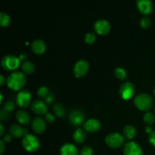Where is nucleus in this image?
<instances>
[{
	"label": "nucleus",
	"instance_id": "obj_24",
	"mask_svg": "<svg viewBox=\"0 0 155 155\" xmlns=\"http://www.w3.org/2000/svg\"><path fill=\"white\" fill-rule=\"evenodd\" d=\"M114 75L118 80H125L127 77V71H126L125 69H124L122 68H117L114 70Z\"/></svg>",
	"mask_w": 155,
	"mask_h": 155
},
{
	"label": "nucleus",
	"instance_id": "obj_8",
	"mask_svg": "<svg viewBox=\"0 0 155 155\" xmlns=\"http://www.w3.org/2000/svg\"><path fill=\"white\" fill-rule=\"evenodd\" d=\"M89 71V63L85 60H79L74 68V74L77 78H81L87 74Z\"/></svg>",
	"mask_w": 155,
	"mask_h": 155
},
{
	"label": "nucleus",
	"instance_id": "obj_34",
	"mask_svg": "<svg viewBox=\"0 0 155 155\" xmlns=\"http://www.w3.org/2000/svg\"><path fill=\"white\" fill-rule=\"evenodd\" d=\"M45 120L48 123H50V124H52V123L54 122L55 120V117H54V115L51 113H47L45 114Z\"/></svg>",
	"mask_w": 155,
	"mask_h": 155
},
{
	"label": "nucleus",
	"instance_id": "obj_22",
	"mask_svg": "<svg viewBox=\"0 0 155 155\" xmlns=\"http://www.w3.org/2000/svg\"><path fill=\"white\" fill-rule=\"evenodd\" d=\"M53 111H54V114L58 117H63L66 114V108L64 106L61 104H55L53 107Z\"/></svg>",
	"mask_w": 155,
	"mask_h": 155
},
{
	"label": "nucleus",
	"instance_id": "obj_12",
	"mask_svg": "<svg viewBox=\"0 0 155 155\" xmlns=\"http://www.w3.org/2000/svg\"><path fill=\"white\" fill-rule=\"evenodd\" d=\"M136 5L139 12L143 15H149L152 12L153 5L150 0H138Z\"/></svg>",
	"mask_w": 155,
	"mask_h": 155
},
{
	"label": "nucleus",
	"instance_id": "obj_11",
	"mask_svg": "<svg viewBox=\"0 0 155 155\" xmlns=\"http://www.w3.org/2000/svg\"><path fill=\"white\" fill-rule=\"evenodd\" d=\"M95 32L99 35H106L110 32V23L104 19L98 20L95 22L94 25Z\"/></svg>",
	"mask_w": 155,
	"mask_h": 155
},
{
	"label": "nucleus",
	"instance_id": "obj_35",
	"mask_svg": "<svg viewBox=\"0 0 155 155\" xmlns=\"http://www.w3.org/2000/svg\"><path fill=\"white\" fill-rule=\"evenodd\" d=\"M149 142L155 148V131H153L149 134Z\"/></svg>",
	"mask_w": 155,
	"mask_h": 155
},
{
	"label": "nucleus",
	"instance_id": "obj_40",
	"mask_svg": "<svg viewBox=\"0 0 155 155\" xmlns=\"http://www.w3.org/2000/svg\"><path fill=\"white\" fill-rule=\"evenodd\" d=\"M0 136H2L3 134H4V127H3L2 124H0Z\"/></svg>",
	"mask_w": 155,
	"mask_h": 155
},
{
	"label": "nucleus",
	"instance_id": "obj_37",
	"mask_svg": "<svg viewBox=\"0 0 155 155\" xmlns=\"http://www.w3.org/2000/svg\"><path fill=\"white\" fill-rule=\"evenodd\" d=\"M5 150V142L3 140L0 141V154H2Z\"/></svg>",
	"mask_w": 155,
	"mask_h": 155
},
{
	"label": "nucleus",
	"instance_id": "obj_26",
	"mask_svg": "<svg viewBox=\"0 0 155 155\" xmlns=\"http://www.w3.org/2000/svg\"><path fill=\"white\" fill-rule=\"evenodd\" d=\"M143 119L145 124H147L148 125H151L155 122V115L152 112L148 111L144 115Z\"/></svg>",
	"mask_w": 155,
	"mask_h": 155
},
{
	"label": "nucleus",
	"instance_id": "obj_31",
	"mask_svg": "<svg viewBox=\"0 0 155 155\" xmlns=\"http://www.w3.org/2000/svg\"><path fill=\"white\" fill-rule=\"evenodd\" d=\"M10 112L7 111L4 108L1 109V110H0V119H1V120H7L10 118Z\"/></svg>",
	"mask_w": 155,
	"mask_h": 155
},
{
	"label": "nucleus",
	"instance_id": "obj_7",
	"mask_svg": "<svg viewBox=\"0 0 155 155\" xmlns=\"http://www.w3.org/2000/svg\"><path fill=\"white\" fill-rule=\"evenodd\" d=\"M120 95L124 100H129L135 93V86L131 82H125L120 87Z\"/></svg>",
	"mask_w": 155,
	"mask_h": 155
},
{
	"label": "nucleus",
	"instance_id": "obj_29",
	"mask_svg": "<svg viewBox=\"0 0 155 155\" xmlns=\"http://www.w3.org/2000/svg\"><path fill=\"white\" fill-rule=\"evenodd\" d=\"M140 25L142 28L147 29L151 25V20L148 17H144L140 21Z\"/></svg>",
	"mask_w": 155,
	"mask_h": 155
},
{
	"label": "nucleus",
	"instance_id": "obj_15",
	"mask_svg": "<svg viewBox=\"0 0 155 155\" xmlns=\"http://www.w3.org/2000/svg\"><path fill=\"white\" fill-rule=\"evenodd\" d=\"M45 127H46V124H45V120L42 117H37L34 118L32 122V129L36 134L43 133L45 130Z\"/></svg>",
	"mask_w": 155,
	"mask_h": 155
},
{
	"label": "nucleus",
	"instance_id": "obj_1",
	"mask_svg": "<svg viewBox=\"0 0 155 155\" xmlns=\"http://www.w3.org/2000/svg\"><path fill=\"white\" fill-rule=\"evenodd\" d=\"M6 83L8 87L12 90L20 91L24 86L26 83V77L23 73L16 71L13 72L6 79Z\"/></svg>",
	"mask_w": 155,
	"mask_h": 155
},
{
	"label": "nucleus",
	"instance_id": "obj_2",
	"mask_svg": "<svg viewBox=\"0 0 155 155\" xmlns=\"http://www.w3.org/2000/svg\"><path fill=\"white\" fill-rule=\"evenodd\" d=\"M134 104L139 110L148 112L153 105V98L147 93H141L134 99Z\"/></svg>",
	"mask_w": 155,
	"mask_h": 155
},
{
	"label": "nucleus",
	"instance_id": "obj_25",
	"mask_svg": "<svg viewBox=\"0 0 155 155\" xmlns=\"http://www.w3.org/2000/svg\"><path fill=\"white\" fill-rule=\"evenodd\" d=\"M11 22L10 17L4 12L0 13V26L2 27H8Z\"/></svg>",
	"mask_w": 155,
	"mask_h": 155
},
{
	"label": "nucleus",
	"instance_id": "obj_27",
	"mask_svg": "<svg viewBox=\"0 0 155 155\" xmlns=\"http://www.w3.org/2000/svg\"><path fill=\"white\" fill-rule=\"evenodd\" d=\"M48 93H49V91H48V88L45 86H41L37 91L38 96L42 98H45Z\"/></svg>",
	"mask_w": 155,
	"mask_h": 155
},
{
	"label": "nucleus",
	"instance_id": "obj_23",
	"mask_svg": "<svg viewBox=\"0 0 155 155\" xmlns=\"http://www.w3.org/2000/svg\"><path fill=\"white\" fill-rule=\"evenodd\" d=\"M22 71L27 74H31L35 71V65L31 61H24L21 65Z\"/></svg>",
	"mask_w": 155,
	"mask_h": 155
},
{
	"label": "nucleus",
	"instance_id": "obj_5",
	"mask_svg": "<svg viewBox=\"0 0 155 155\" xmlns=\"http://www.w3.org/2000/svg\"><path fill=\"white\" fill-rule=\"evenodd\" d=\"M124 142V136L118 133H113L107 135L105 138V143L111 148H119Z\"/></svg>",
	"mask_w": 155,
	"mask_h": 155
},
{
	"label": "nucleus",
	"instance_id": "obj_19",
	"mask_svg": "<svg viewBox=\"0 0 155 155\" xmlns=\"http://www.w3.org/2000/svg\"><path fill=\"white\" fill-rule=\"evenodd\" d=\"M16 119L21 124L23 125H27L30 122V115L26 111L23 110H18L16 113Z\"/></svg>",
	"mask_w": 155,
	"mask_h": 155
},
{
	"label": "nucleus",
	"instance_id": "obj_39",
	"mask_svg": "<svg viewBox=\"0 0 155 155\" xmlns=\"http://www.w3.org/2000/svg\"><path fill=\"white\" fill-rule=\"evenodd\" d=\"M5 81V77H3L2 75L0 76V86H2V85H4Z\"/></svg>",
	"mask_w": 155,
	"mask_h": 155
},
{
	"label": "nucleus",
	"instance_id": "obj_38",
	"mask_svg": "<svg viewBox=\"0 0 155 155\" xmlns=\"http://www.w3.org/2000/svg\"><path fill=\"white\" fill-rule=\"evenodd\" d=\"M145 132H146L147 133H148V134H150V133H152V128H151V127H145Z\"/></svg>",
	"mask_w": 155,
	"mask_h": 155
},
{
	"label": "nucleus",
	"instance_id": "obj_36",
	"mask_svg": "<svg viewBox=\"0 0 155 155\" xmlns=\"http://www.w3.org/2000/svg\"><path fill=\"white\" fill-rule=\"evenodd\" d=\"M12 140V135L11 134H6L4 136V138H3V141L5 142H9Z\"/></svg>",
	"mask_w": 155,
	"mask_h": 155
},
{
	"label": "nucleus",
	"instance_id": "obj_20",
	"mask_svg": "<svg viewBox=\"0 0 155 155\" xmlns=\"http://www.w3.org/2000/svg\"><path fill=\"white\" fill-rule=\"evenodd\" d=\"M73 139H74V142H77V143H83L86 139V131H84L81 128H77L73 134Z\"/></svg>",
	"mask_w": 155,
	"mask_h": 155
},
{
	"label": "nucleus",
	"instance_id": "obj_13",
	"mask_svg": "<svg viewBox=\"0 0 155 155\" xmlns=\"http://www.w3.org/2000/svg\"><path fill=\"white\" fill-rule=\"evenodd\" d=\"M31 110L33 113L38 115L46 114H47V105L45 101L41 100L35 101L31 104Z\"/></svg>",
	"mask_w": 155,
	"mask_h": 155
},
{
	"label": "nucleus",
	"instance_id": "obj_32",
	"mask_svg": "<svg viewBox=\"0 0 155 155\" xmlns=\"http://www.w3.org/2000/svg\"><path fill=\"white\" fill-rule=\"evenodd\" d=\"M93 154V150L91 147L85 146L80 150V155H92Z\"/></svg>",
	"mask_w": 155,
	"mask_h": 155
},
{
	"label": "nucleus",
	"instance_id": "obj_18",
	"mask_svg": "<svg viewBox=\"0 0 155 155\" xmlns=\"http://www.w3.org/2000/svg\"><path fill=\"white\" fill-rule=\"evenodd\" d=\"M9 131H10V134L12 136L16 138H20L27 135V130H24L22 127L18 125V124H14V125L11 126Z\"/></svg>",
	"mask_w": 155,
	"mask_h": 155
},
{
	"label": "nucleus",
	"instance_id": "obj_10",
	"mask_svg": "<svg viewBox=\"0 0 155 155\" xmlns=\"http://www.w3.org/2000/svg\"><path fill=\"white\" fill-rule=\"evenodd\" d=\"M124 155H142V150L136 142H130L124 145Z\"/></svg>",
	"mask_w": 155,
	"mask_h": 155
},
{
	"label": "nucleus",
	"instance_id": "obj_14",
	"mask_svg": "<svg viewBox=\"0 0 155 155\" xmlns=\"http://www.w3.org/2000/svg\"><path fill=\"white\" fill-rule=\"evenodd\" d=\"M101 124L97 119H89L84 124L85 131L88 133H95L101 129Z\"/></svg>",
	"mask_w": 155,
	"mask_h": 155
},
{
	"label": "nucleus",
	"instance_id": "obj_30",
	"mask_svg": "<svg viewBox=\"0 0 155 155\" xmlns=\"http://www.w3.org/2000/svg\"><path fill=\"white\" fill-rule=\"evenodd\" d=\"M15 107V103L12 101H6V102L4 104V105H3V108L8 112H11L12 111V110H14Z\"/></svg>",
	"mask_w": 155,
	"mask_h": 155
},
{
	"label": "nucleus",
	"instance_id": "obj_4",
	"mask_svg": "<svg viewBox=\"0 0 155 155\" xmlns=\"http://www.w3.org/2000/svg\"><path fill=\"white\" fill-rule=\"evenodd\" d=\"M20 58L12 54L5 55L2 59L1 64L4 70L7 71H15L20 65Z\"/></svg>",
	"mask_w": 155,
	"mask_h": 155
},
{
	"label": "nucleus",
	"instance_id": "obj_3",
	"mask_svg": "<svg viewBox=\"0 0 155 155\" xmlns=\"http://www.w3.org/2000/svg\"><path fill=\"white\" fill-rule=\"evenodd\" d=\"M22 145L28 152H35L39 148V141L33 135L27 134L23 139Z\"/></svg>",
	"mask_w": 155,
	"mask_h": 155
},
{
	"label": "nucleus",
	"instance_id": "obj_16",
	"mask_svg": "<svg viewBox=\"0 0 155 155\" xmlns=\"http://www.w3.org/2000/svg\"><path fill=\"white\" fill-rule=\"evenodd\" d=\"M32 50L36 54H42L45 51L46 46L45 42L41 39H36L31 45Z\"/></svg>",
	"mask_w": 155,
	"mask_h": 155
},
{
	"label": "nucleus",
	"instance_id": "obj_6",
	"mask_svg": "<svg viewBox=\"0 0 155 155\" xmlns=\"http://www.w3.org/2000/svg\"><path fill=\"white\" fill-rule=\"evenodd\" d=\"M31 99V93L27 89H23V90L20 91L17 95L16 103L20 107L24 108L30 105Z\"/></svg>",
	"mask_w": 155,
	"mask_h": 155
},
{
	"label": "nucleus",
	"instance_id": "obj_17",
	"mask_svg": "<svg viewBox=\"0 0 155 155\" xmlns=\"http://www.w3.org/2000/svg\"><path fill=\"white\" fill-rule=\"evenodd\" d=\"M61 155H79V151L77 147L70 143L62 145L60 149Z\"/></svg>",
	"mask_w": 155,
	"mask_h": 155
},
{
	"label": "nucleus",
	"instance_id": "obj_43",
	"mask_svg": "<svg viewBox=\"0 0 155 155\" xmlns=\"http://www.w3.org/2000/svg\"><path fill=\"white\" fill-rule=\"evenodd\" d=\"M154 112H155V107H154Z\"/></svg>",
	"mask_w": 155,
	"mask_h": 155
},
{
	"label": "nucleus",
	"instance_id": "obj_21",
	"mask_svg": "<svg viewBox=\"0 0 155 155\" xmlns=\"http://www.w3.org/2000/svg\"><path fill=\"white\" fill-rule=\"evenodd\" d=\"M136 134V130L133 125H127L124 129V135L127 139H132Z\"/></svg>",
	"mask_w": 155,
	"mask_h": 155
},
{
	"label": "nucleus",
	"instance_id": "obj_42",
	"mask_svg": "<svg viewBox=\"0 0 155 155\" xmlns=\"http://www.w3.org/2000/svg\"><path fill=\"white\" fill-rule=\"evenodd\" d=\"M154 96H155V87H154Z\"/></svg>",
	"mask_w": 155,
	"mask_h": 155
},
{
	"label": "nucleus",
	"instance_id": "obj_9",
	"mask_svg": "<svg viewBox=\"0 0 155 155\" xmlns=\"http://www.w3.org/2000/svg\"><path fill=\"white\" fill-rule=\"evenodd\" d=\"M69 120L74 127H80L85 122V115L81 110H74L69 115Z\"/></svg>",
	"mask_w": 155,
	"mask_h": 155
},
{
	"label": "nucleus",
	"instance_id": "obj_41",
	"mask_svg": "<svg viewBox=\"0 0 155 155\" xmlns=\"http://www.w3.org/2000/svg\"><path fill=\"white\" fill-rule=\"evenodd\" d=\"M26 58H27V56L25 55V54H21V57H20V60H24V59H26Z\"/></svg>",
	"mask_w": 155,
	"mask_h": 155
},
{
	"label": "nucleus",
	"instance_id": "obj_28",
	"mask_svg": "<svg viewBox=\"0 0 155 155\" xmlns=\"http://www.w3.org/2000/svg\"><path fill=\"white\" fill-rule=\"evenodd\" d=\"M85 42H86L87 44H92L95 41L96 39V36H95V33H89L86 35L85 36Z\"/></svg>",
	"mask_w": 155,
	"mask_h": 155
},
{
	"label": "nucleus",
	"instance_id": "obj_33",
	"mask_svg": "<svg viewBox=\"0 0 155 155\" xmlns=\"http://www.w3.org/2000/svg\"><path fill=\"white\" fill-rule=\"evenodd\" d=\"M54 95H53L51 92H49V93L47 95V96L44 98V101H45V104H51L54 101Z\"/></svg>",
	"mask_w": 155,
	"mask_h": 155
}]
</instances>
